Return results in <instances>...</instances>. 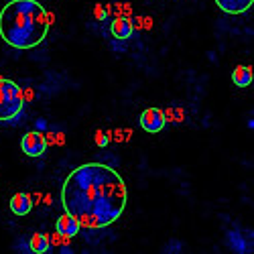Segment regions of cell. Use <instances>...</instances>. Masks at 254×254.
Segmentation results:
<instances>
[{
    "label": "cell",
    "instance_id": "6da1fadb",
    "mask_svg": "<svg viewBox=\"0 0 254 254\" xmlns=\"http://www.w3.org/2000/svg\"><path fill=\"white\" fill-rule=\"evenodd\" d=\"M61 201L79 228L94 232L114 224L122 216L128 189L114 167L88 163L67 175L61 187Z\"/></svg>",
    "mask_w": 254,
    "mask_h": 254
},
{
    "label": "cell",
    "instance_id": "7a4b0ae2",
    "mask_svg": "<svg viewBox=\"0 0 254 254\" xmlns=\"http://www.w3.org/2000/svg\"><path fill=\"white\" fill-rule=\"evenodd\" d=\"M49 29L47 10L39 0H10L0 12V37L14 49H35Z\"/></svg>",
    "mask_w": 254,
    "mask_h": 254
},
{
    "label": "cell",
    "instance_id": "3957f363",
    "mask_svg": "<svg viewBox=\"0 0 254 254\" xmlns=\"http://www.w3.org/2000/svg\"><path fill=\"white\" fill-rule=\"evenodd\" d=\"M25 98L23 88L12 79L0 75V122H12L23 114Z\"/></svg>",
    "mask_w": 254,
    "mask_h": 254
},
{
    "label": "cell",
    "instance_id": "277c9868",
    "mask_svg": "<svg viewBox=\"0 0 254 254\" xmlns=\"http://www.w3.org/2000/svg\"><path fill=\"white\" fill-rule=\"evenodd\" d=\"M14 252H25V254H47L51 252L49 236L45 232H33L31 236H23L12 244Z\"/></svg>",
    "mask_w": 254,
    "mask_h": 254
},
{
    "label": "cell",
    "instance_id": "5b68a950",
    "mask_svg": "<svg viewBox=\"0 0 254 254\" xmlns=\"http://www.w3.org/2000/svg\"><path fill=\"white\" fill-rule=\"evenodd\" d=\"M47 138H45V132L43 130H31L23 136V140H20V149H23V153L27 157H33V159H39L43 157L45 151H47Z\"/></svg>",
    "mask_w": 254,
    "mask_h": 254
},
{
    "label": "cell",
    "instance_id": "8992f818",
    "mask_svg": "<svg viewBox=\"0 0 254 254\" xmlns=\"http://www.w3.org/2000/svg\"><path fill=\"white\" fill-rule=\"evenodd\" d=\"M138 124H140V128L144 132H149V134H157L161 132L165 126H167V120H165V114L161 108H146L140 118H138Z\"/></svg>",
    "mask_w": 254,
    "mask_h": 254
},
{
    "label": "cell",
    "instance_id": "52a82bcc",
    "mask_svg": "<svg viewBox=\"0 0 254 254\" xmlns=\"http://www.w3.org/2000/svg\"><path fill=\"white\" fill-rule=\"evenodd\" d=\"M108 33L114 41H120V43H126L130 41L132 33H134V27H132V18L128 16H114L112 23L108 27Z\"/></svg>",
    "mask_w": 254,
    "mask_h": 254
},
{
    "label": "cell",
    "instance_id": "ba28073f",
    "mask_svg": "<svg viewBox=\"0 0 254 254\" xmlns=\"http://www.w3.org/2000/svg\"><path fill=\"white\" fill-rule=\"evenodd\" d=\"M8 207H10L12 214L18 216V218L27 216L29 211L33 209V197H31V193H23V191L14 193V195L10 197V201H8Z\"/></svg>",
    "mask_w": 254,
    "mask_h": 254
},
{
    "label": "cell",
    "instance_id": "9c48e42d",
    "mask_svg": "<svg viewBox=\"0 0 254 254\" xmlns=\"http://www.w3.org/2000/svg\"><path fill=\"white\" fill-rule=\"evenodd\" d=\"M55 230L59 232V234H63V236H69V238H75L77 234H79V224H77V220L71 216V214H63V216H59L57 218V222H55Z\"/></svg>",
    "mask_w": 254,
    "mask_h": 254
},
{
    "label": "cell",
    "instance_id": "30bf717a",
    "mask_svg": "<svg viewBox=\"0 0 254 254\" xmlns=\"http://www.w3.org/2000/svg\"><path fill=\"white\" fill-rule=\"evenodd\" d=\"M216 4L226 14H244L252 8L254 0H216Z\"/></svg>",
    "mask_w": 254,
    "mask_h": 254
},
{
    "label": "cell",
    "instance_id": "8fae6325",
    "mask_svg": "<svg viewBox=\"0 0 254 254\" xmlns=\"http://www.w3.org/2000/svg\"><path fill=\"white\" fill-rule=\"evenodd\" d=\"M226 242L234 252H252V232H246L244 238H240L238 232H230Z\"/></svg>",
    "mask_w": 254,
    "mask_h": 254
},
{
    "label": "cell",
    "instance_id": "7c38bea8",
    "mask_svg": "<svg viewBox=\"0 0 254 254\" xmlns=\"http://www.w3.org/2000/svg\"><path fill=\"white\" fill-rule=\"evenodd\" d=\"M252 65H236L234 71H232V81H234V86L238 88H248L252 86Z\"/></svg>",
    "mask_w": 254,
    "mask_h": 254
},
{
    "label": "cell",
    "instance_id": "4fadbf2b",
    "mask_svg": "<svg viewBox=\"0 0 254 254\" xmlns=\"http://www.w3.org/2000/svg\"><path fill=\"white\" fill-rule=\"evenodd\" d=\"M49 246L51 248H61V252H71L69 248H71V238L69 236H63V234H59V232L55 230V234H51L49 236Z\"/></svg>",
    "mask_w": 254,
    "mask_h": 254
},
{
    "label": "cell",
    "instance_id": "5bb4252c",
    "mask_svg": "<svg viewBox=\"0 0 254 254\" xmlns=\"http://www.w3.org/2000/svg\"><path fill=\"white\" fill-rule=\"evenodd\" d=\"M163 114H165V120L171 122V124H183L185 122V108L183 106H171V108H167Z\"/></svg>",
    "mask_w": 254,
    "mask_h": 254
},
{
    "label": "cell",
    "instance_id": "9a60e30c",
    "mask_svg": "<svg viewBox=\"0 0 254 254\" xmlns=\"http://www.w3.org/2000/svg\"><path fill=\"white\" fill-rule=\"evenodd\" d=\"M132 27L140 33L144 31H151L153 29V16H146V14H138L136 18H132Z\"/></svg>",
    "mask_w": 254,
    "mask_h": 254
},
{
    "label": "cell",
    "instance_id": "2e32d148",
    "mask_svg": "<svg viewBox=\"0 0 254 254\" xmlns=\"http://www.w3.org/2000/svg\"><path fill=\"white\" fill-rule=\"evenodd\" d=\"M110 14L132 18V6H130L128 2H116V4H110Z\"/></svg>",
    "mask_w": 254,
    "mask_h": 254
},
{
    "label": "cell",
    "instance_id": "e0dca14e",
    "mask_svg": "<svg viewBox=\"0 0 254 254\" xmlns=\"http://www.w3.org/2000/svg\"><path fill=\"white\" fill-rule=\"evenodd\" d=\"M110 138H114L116 142H128L130 136H132V130L130 128H118V130H106Z\"/></svg>",
    "mask_w": 254,
    "mask_h": 254
},
{
    "label": "cell",
    "instance_id": "ac0fdd59",
    "mask_svg": "<svg viewBox=\"0 0 254 254\" xmlns=\"http://www.w3.org/2000/svg\"><path fill=\"white\" fill-rule=\"evenodd\" d=\"M94 18L98 20V23H106L108 20V10H106V6L104 4H94Z\"/></svg>",
    "mask_w": 254,
    "mask_h": 254
},
{
    "label": "cell",
    "instance_id": "d6986e66",
    "mask_svg": "<svg viewBox=\"0 0 254 254\" xmlns=\"http://www.w3.org/2000/svg\"><path fill=\"white\" fill-rule=\"evenodd\" d=\"M108 142H110V136L108 134H106L104 130H96V144L100 146V149H106Z\"/></svg>",
    "mask_w": 254,
    "mask_h": 254
},
{
    "label": "cell",
    "instance_id": "ffe728a7",
    "mask_svg": "<svg viewBox=\"0 0 254 254\" xmlns=\"http://www.w3.org/2000/svg\"><path fill=\"white\" fill-rule=\"evenodd\" d=\"M185 246H183V242L181 240H171L169 244H165L163 246V252H181Z\"/></svg>",
    "mask_w": 254,
    "mask_h": 254
},
{
    "label": "cell",
    "instance_id": "44dd1931",
    "mask_svg": "<svg viewBox=\"0 0 254 254\" xmlns=\"http://www.w3.org/2000/svg\"><path fill=\"white\" fill-rule=\"evenodd\" d=\"M23 98H25V104H31L37 100V90L35 88H23Z\"/></svg>",
    "mask_w": 254,
    "mask_h": 254
},
{
    "label": "cell",
    "instance_id": "7402d4cb",
    "mask_svg": "<svg viewBox=\"0 0 254 254\" xmlns=\"http://www.w3.org/2000/svg\"><path fill=\"white\" fill-rule=\"evenodd\" d=\"M47 18H49V25L53 27V25H55V12H51V10H47Z\"/></svg>",
    "mask_w": 254,
    "mask_h": 254
}]
</instances>
